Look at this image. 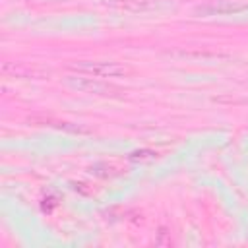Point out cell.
Here are the masks:
<instances>
[{"label":"cell","mask_w":248,"mask_h":248,"mask_svg":"<svg viewBox=\"0 0 248 248\" xmlns=\"http://www.w3.org/2000/svg\"><path fill=\"white\" fill-rule=\"evenodd\" d=\"M66 83L76 89V91H83V93H93V95H103V97H118L122 91L112 85V83H105L99 81L95 78H85V76H68Z\"/></svg>","instance_id":"obj_2"},{"label":"cell","mask_w":248,"mask_h":248,"mask_svg":"<svg viewBox=\"0 0 248 248\" xmlns=\"http://www.w3.org/2000/svg\"><path fill=\"white\" fill-rule=\"evenodd\" d=\"M33 122L45 124V126H54V128H58V130H68V132H87L85 128H79V126H76V124L60 122V120H52V118H33Z\"/></svg>","instance_id":"obj_4"},{"label":"cell","mask_w":248,"mask_h":248,"mask_svg":"<svg viewBox=\"0 0 248 248\" xmlns=\"http://www.w3.org/2000/svg\"><path fill=\"white\" fill-rule=\"evenodd\" d=\"M248 10V6L244 4H234V2H211V4H203L198 6L194 12L198 16H234Z\"/></svg>","instance_id":"obj_3"},{"label":"cell","mask_w":248,"mask_h":248,"mask_svg":"<svg viewBox=\"0 0 248 248\" xmlns=\"http://www.w3.org/2000/svg\"><path fill=\"white\" fill-rule=\"evenodd\" d=\"M151 159H155V153L149 149H140L130 153V161H151Z\"/></svg>","instance_id":"obj_5"},{"label":"cell","mask_w":248,"mask_h":248,"mask_svg":"<svg viewBox=\"0 0 248 248\" xmlns=\"http://www.w3.org/2000/svg\"><path fill=\"white\" fill-rule=\"evenodd\" d=\"M74 70L79 74H87L93 78H122L130 74V70L118 62H105V60H81L72 64Z\"/></svg>","instance_id":"obj_1"}]
</instances>
